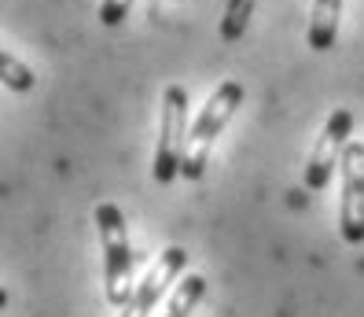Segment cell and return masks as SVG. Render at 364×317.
Masks as SVG:
<instances>
[{"label":"cell","instance_id":"cell-2","mask_svg":"<svg viewBox=\"0 0 364 317\" xmlns=\"http://www.w3.org/2000/svg\"><path fill=\"white\" fill-rule=\"evenodd\" d=\"M243 85L240 81H221L218 89L210 93V100L199 108L196 122H191V133H188V152H184V166H181V177L188 181H199L206 174V162H210V152H213V140L225 133V125L232 122L235 108L243 103Z\"/></svg>","mask_w":364,"mask_h":317},{"label":"cell","instance_id":"cell-4","mask_svg":"<svg viewBox=\"0 0 364 317\" xmlns=\"http://www.w3.org/2000/svg\"><path fill=\"white\" fill-rule=\"evenodd\" d=\"M350 130H353V111L350 108H335L324 122V130H320L313 152H309V162H306V188L309 192H320V188H328L335 166H342V155H346V144H350Z\"/></svg>","mask_w":364,"mask_h":317},{"label":"cell","instance_id":"cell-5","mask_svg":"<svg viewBox=\"0 0 364 317\" xmlns=\"http://www.w3.org/2000/svg\"><path fill=\"white\" fill-rule=\"evenodd\" d=\"M338 232L346 244H364V140H350L338 166Z\"/></svg>","mask_w":364,"mask_h":317},{"label":"cell","instance_id":"cell-6","mask_svg":"<svg viewBox=\"0 0 364 317\" xmlns=\"http://www.w3.org/2000/svg\"><path fill=\"white\" fill-rule=\"evenodd\" d=\"M184 273H188V251L184 247H166L159 255V262L147 269V277L136 284L133 299L122 306L118 317H151L155 306L173 295V288H177V281L184 277Z\"/></svg>","mask_w":364,"mask_h":317},{"label":"cell","instance_id":"cell-3","mask_svg":"<svg viewBox=\"0 0 364 317\" xmlns=\"http://www.w3.org/2000/svg\"><path fill=\"white\" fill-rule=\"evenodd\" d=\"M188 89L184 85H166L162 108H159V144H155V166L151 174L159 185H169L181 177L184 152H188Z\"/></svg>","mask_w":364,"mask_h":317},{"label":"cell","instance_id":"cell-9","mask_svg":"<svg viewBox=\"0 0 364 317\" xmlns=\"http://www.w3.org/2000/svg\"><path fill=\"white\" fill-rule=\"evenodd\" d=\"M0 81H4L11 93H30L33 89V71L11 48H0Z\"/></svg>","mask_w":364,"mask_h":317},{"label":"cell","instance_id":"cell-11","mask_svg":"<svg viewBox=\"0 0 364 317\" xmlns=\"http://www.w3.org/2000/svg\"><path fill=\"white\" fill-rule=\"evenodd\" d=\"M133 0H100V23L103 26H122L129 19Z\"/></svg>","mask_w":364,"mask_h":317},{"label":"cell","instance_id":"cell-10","mask_svg":"<svg viewBox=\"0 0 364 317\" xmlns=\"http://www.w3.org/2000/svg\"><path fill=\"white\" fill-rule=\"evenodd\" d=\"M250 11H254V0H228V11H225V23H221V37L225 41H240L247 33Z\"/></svg>","mask_w":364,"mask_h":317},{"label":"cell","instance_id":"cell-8","mask_svg":"<svg viewBox=\"0 0 364 317\" xmlns=\"http://www.w3.org/2000/svg\"><path fill=\"white\" fill-rule=\"evenodd\" d=\"M203 295H206V281L199 277V273H184V277L177 281V288H173V295L166 299L162 317H191L196 306L203 303Z\"/></svg>","mask_w":364,"mask_h":317},{"label":"cell","instance_id":"cell-1","mask_svg":"<svg viewBox=\"0 0 364 317\" xmlns=\"http://www.w3.org/2000/svg\"><path fill=\"white\" fill-rule=\"evenodd\" d=\"M96 229H100V251H103V291L111 306H125L133 299V269H136V255L129 244V225L118 203H100L92 210Z\"/></svg>","mask_w":364,"mask_h":317},{"label":"cell","instance_id":"cell-7","mask_svg":"<svg viewBox=\"0 0 364 317\" xmlns=\"http://www.w3.org/2000/svg\"><path fill=\"white\" fill-rule=\"evenodd\" d=\"M338 19H342V0H313V19H309V33H306L313 52L335 48Z\"/></svg>","mask_w":364,"mask_h":317}]
</instances>
